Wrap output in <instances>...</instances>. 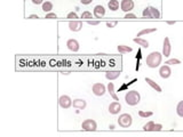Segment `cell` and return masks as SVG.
I'll list each match as a JSON object with an SVG mask.
<instances>
[{
	"label": "cell",
	"mask_w": 183,
	"mask_h": 137,
	"mask_svg": "<svg viewBox=\"0 0 183 137\" xmlns=\"http://www.w3.org/2000/svg\"><path fill=\"white\" fill-rule=\"evenodd\" d=\"M161 59H163V54L159 52H152L150 53L147 59H145V64L151 67V69H156L160 65L161 63Z\"/></svg>",
	"instance_id": "6da1fadb"
},
{
	"label": "cell",
	"mask_w": 183,
	"mask_h": 137,
	"mask_svg": "<svg viewBox=\"0 0 183 137\" xmlns=\"http://www.w3.org/2000/svg\"><path fill=\"white\" fill-rule=\"evenodd\" d=\"M141 101V95L138 94V91L136 90H129L126 93L125 95V102L131 106H135L140 103Z\"/></svg>",
	"instance_id": "7a4b0ae2"
},
{
	"label": "cell",
	"mask_w": 183,
	"mask_h": 137,
	"mask_svg": "<svg viewBox=\"0 0 183 137\" xmlns=\"http://www.w3.org/2000/svg\"><path fill=\"white\" fill-rule=\"evenodd\" d=\"M132 122H133V118L128 113H123L118 118V124L121 128H129L132 126Z\"/></svg>",
	"instance_id": "3957f363"
},
{
	"label": "cell",
	"mask_w": 183,
	"mask_h": 137,
	"mask_svg": "<svg viewBox=\"0 0 183 137\" xmlns=\"http://www.w3.org/2000/svg\"><path fill=\"white\" fill-rule=\"evenodd\" d=\"M92 91L96 96H103L106 93V88H105V86L103 84L96 82V84H94V85L92 86Z\"/></svg>",
	"instance_id": "277c9868"
},
{
	"label": "cell",
	"mask_w": 183,
	"mask_h": 137,
	"mask_svg": "<svg viewBox=\"0 0 183 137\" xmlns=\"http://www.w3.org/2000/svg\"><path fill=\"white\" fill-rule=\"evenodd\" d=\"M81 128L86 131H94L96 130L97 124L93 119H86L85 121H83V124H81Z\"/></svg>",
	"instance_id": "5b68a950"
},
{
	"label": "cell",
	"mask_w": 183,
	"mask_h": 137,
	"mask_svg": "<svg viewBox=\"0 0 183 137\" xmlns=\"http://www.w3.org/2000/svg\"><path fill=\"white\" fill-rule=\"evenodd\" d=\"M59 104L62 109H69V107L72 105V101L68 95H62V96L59 98Z\"/></svg>",
	"instance_id": "8992f818"
},
{
	"label": "cell",
	"mask_w": 183,
	"mask_h": 137,
	"mask_svg": "<svg viewBox=\"0 0 183 137\" xmlns=\"http://www.w3.org/2000/svg\"><path fill=\"white\" fill-rule=\"evenodd\" d=\"M170 50H172V46H170V41L168 37H165L164 39V45H163V56L165 57H170Z\"/></svg>",
	"instance_id": "52a82bcc"
},
{
	"label": "cell",
	"mask_w": 183,
	"mask_h": 137,
	"mask_svg": "<svg viewBox=\"0 0 183 137\" xmlns=\"http://www.w3.org/2000/svg\"><path fill=\"white\" fill-rule=\"evenodd\" d=\"M120 8L125 13H131L134 8V1L133 0H123L120 4Z\"/></svg>",
	"instance_id": "ba28073f"
},
{
	"label": "cell",
	"mask_w": 183,
	"mask_h": 137,
	"mask_svg": "<svg viewBox=\"0 0 183 137\" xmlns=\"http://www.w3.org/2000/svg\"><path fill=\"white\" fill-rule=\"evenodd\" d=\"M69 29L73 32H78L83 29V22L79 20H71L69 22Z\"/></svg>",
	"instance_id": "9c48e42d"
},
{
	"label": "cell",
	"mask_w": 183,
	"mask_h": 137,
	"mask_svg": "<svg viewBox=\"0 0 183 137\" xmlns=\"http://www.w3.org/2000/svg\"><path fill=\"white\" fill-rule=\"evenodd\" d=\"M159 74H160V77H161L163 79L170 78V74H172V70H170V65L165 64V65L160 66V69H159Z\"/></svg>",
	"instance_id": "30bf717a"
},
{
	"label": "cell",
	"mask_w": 183,
	"mask_h": 137,
	"mask_svg": "<svg viewBox=\"0 0 183 137\" xmlns=\"http://www.w3.org/2000/svg\"><path fill=\"white\" fill-rule=\"evenodd\" d=\"M93 15L96 17V19H102L105 15V8L102 5H97V6L94 7V12Z\"/></svg>",
	"instance_id": "8fae6325"
},
{
	"label": "cell",
	"mask_w": 183,
	"mask_h": 137,
	"mask_svg": "<svg viewBox=\"0 0 183 137\" xmlns=\"http://www.w3.org/2000/svg\"><path fill=\"white\" fill-rule=\"evenodd\" d=\"M66 46H68V48L73 53L78 52L79 48H80L79 42L76 39H69L68 41H66Z\"/></svg>",
	"instance_id": "7c38bea8"
},
{
	"label": "cell",
	"mask_w": 183,
	"mask_h": 137,
	"mask_svg": "<svg viewBox=\"0 0 183 137\" xmlns=\"http://www.w3.org/2000/svg\"><path fill=\"white\" fill-rule=\"evenodd\" d=\"M121 110V104L119 103V102H112L111 104L109 105V112L111 113V114H118L119 112Z\"/></svg>",
	"instance_id": "4fadbf2b"
},
{
	"label": "cell",
	"mask_w": 183,
	"mask_h": 137,
	"mask_svg": "<svg viewBox=\"0 0 183 137\" xmlns=\"http://www.w3.org/2000/svg\"><path fill=\"white\" fill-rule=\"evenodd\" d=\"M72 105H73V107H76V109H78V110H84L86 107V103L85 99H81V98H77V99H73V102H72Z\"/></svg>",
	"instance_id": "5bb4252c"
},
{
	"label": "cell",
	"mask_w": 183,
	"mask_h": 137,
	"mask_svg": "<svg viewBox=\"0 0 183 137\" xmlns=\"http://www.w3.org/2000/svg\"><path fill=\"white\" fill-rule=\"evenodd\" d=\"M145 82L148 84V85L150 86V87H152L155 90L157 91V93H161L163 91V89H161V87L160 86L158 85L157 82L156 81H153L152 79H150V78H145Z\"/></svg>",
	"instance_id": "9a60e30c"
},
{
	"label": "cell",
	"mask_w": 183,
	"mask_h": 137,
	"mask_svg": "<svg viewBox=\"0 0 183 137\" xmlns=\"http://www.w3.org/2000/svg\"><path fill=\"white\" fill-rule=\"evenodd\" d=\"M106 90H108V93L110 94V96H111L115 101H119V97H118L117 94H116V91H115V85H113L112 82H109V84H108Z\"/></svg>",
	"instance_id": "2e32d148"
},
{
	"label": "cell",
	"mask_w": 183,
	"mask_h": 137,
	"mask_svg": "<svg viewBox=\"0 0 183 137\" xmlns=\"http://www.w3.org/2000/svg\"><path fill=\"white\" fill-rule=\"evenodd\" d=\"M120 76V72L119 71H108L105 72V78L108 80H116Z\"/></svg>",
	"instance_id": "e0dca14e"
},
{
	"label": "cell",
	"mask_w": 183,
	"mask_h": 137,
	"mask_svg": "<svg viewBox=\"0 0 183 137\" xmlns=\"http://www.w3.org/2000/svg\"><path fill=\"white\" fill-rule=\"evenodd\" d=\"M133 41L137 44L138 46H141V47H143V48H148L149 47V41H147V40L142 39V38H140V37H137V38H134Z\"/></svg>",
	"instance_id": "ac0fdd59"
},
{
	"label": "cell",
	"mask_w": 183,
	"mask_h": 137,
	"mask_svg": "<svg viewBox=\"0 0 183 137\" xmlns=\"http://www.w3.org/2000/svg\"><path fill=\"white\" fill-rule=\"evenodd\" d=\"M108 7H109L110 10L116 12V10L119 9V1H118V0H110V1L108 2Z\"/></svg>",
	"instance_id": "d6986e66"
},
{
	"label": "cell",
	"mask_w": 183,
	"mask_h": 137,
	"mask_svg": "<svg viewBox=\"0 0 183 137\" xmlns=\"http://www.w3.org/2000/svg\"><path fill=\"white\" fill-rule=\"evenodd\" d=\"M133 50V48L129 47V46L126 45H119L118 46V52L120 54H126V53H131Z\"/></svg>",
	"instance_id": "ffe728a7"
},
{
	"label": "cell",
	"mask_w": 183,
	"mask_h": 137,
	"mask_svg": "<svg viewBox=\"0 0 183 137\" xmlns=\"http://www.w3.org/2000/svg\"><path fill=\"white\" fill-rule=\"evenodd\" d=\"M157 31V29L156 27H149V29H143V30H141L140 32L137 33L136 37H142L144 34H149V33H152V32H156Z\"/></svg>",
	"instance_id": "44dd1931"
},
{
	"label": "cell",
	"mask_w": 183,
	"mask_h": 137,
	"mask_svg": "<svg viewBox=\"0 0 183 137\" xmlns=\"http://www.w3.org/2000/svg\"><path fill=\"white\" fill-rule=\"evenodd\" d=\"M149 10H150L152 19H160V12L158 10L156 7L150 6V7H149Z\"/></svg>",
	"instance_id": "7402d4cb"
},
{
	"label": "cell",
	"mask_w": 183,
	"mask_h": 137,
	"mask_svg": "<svg viewBox=\"0 0 183 137\" xmlns=\"http://www.w3.org/2000/svg\"><path fill=\"white\" fill-rule=\"evenodd\" d=\"M53 9V4L51 1H46L42 4V10L45 12V13H51Z\"/></svg>",
	"instance_id": "603a6c76"
},
{
	"label": "cell",
	"mask_w": 183,
	"mask_h": 137,
	"mask_svg": "<svg viewBox=\"0 0 183 137\" xmlns=\"http://www.w3.org/2000/svg\"><path fill=\"white\" fill-rule=\"evenodd\" d=\"M176 113L180 118H183V101H180L176 106Z\"/></svg>",
	"instance_id": "cb8c5ba5"
},
{
	"label": "cell",
	"mask_w": 183,
	"mask_h": 137,
	"mask_svg": "<svg viewBox=\"0 0 183 137\" xmlns=\"http://www.w3.org/2000/svg\"><path fill=\"white\" fill-rule=\"evenodd\" d=\"M153 127H155V122L153 121H149L148 124L143 126V129L145 131H153Z\"/></svg>",
	"instance_id": "d4e9b609"
},
{
	"label": "cell",
	"mask_w": 183,
	"mask_h": 137,
	"mask_svg": "<svg viewBox=\"0 0 183 137\" xmlns=\"http://www.w3.org/2000/svg\"><path fill=\"white\" fill-rule=\"evenodd\" d=\"M165 64H167V65H177V64H181V61L177 59H170L168 61H166Z\"/></svg>",
	"instance_id": "484cf974"
},
{
	"label": "cell",
	"mask_w": 183,
	"mask_h": 137,
	"mask_svg": "<svg viewBox=\"0 0 183 137\" xmlns=\"http://www.w3.org/2000/svg\"><path fill=\"white\" fill-rule=\"evenodd\" d=\"M153 113L151 111H138V116L141 118H144V119H147V118L151 117Z\"/></svg>",
	"instance_id": "4316f807"
},
{
	"label": "cell",
	"mask_w": 183,
	"mask_h": 137,
	"mask_svg": "<svg viewBox=\"0 0 183 137\" xmlns=\"http://www.w3.org/2000/svg\"><path fill=\"white\" fill-rule=\"evenodd\" d=\"M144 19H152V16H151V13L150 10H149V7H147L145 9L143 10V13H142Z\"/></svg>",
	"instance_id": "83f0119b"
},
{
	"label": "cell",
	"mask_w": 183,
	"mask_h": 137,
	"mask_svg": "<svg viewBox=\"0 0 183 137\" xmlns=\"http://www.w3.org/2000/svg\"><path fill=\"white\" fill-rule=\"evenodd\" d=\"M81 19H87V20H89V19H93V15H92L91 12L86 10V12H84V13L81 14Z\"/></svg>",
	"instance_id": "f1b7e54d"
},
{
	"label": "cell",
	"mask_w": 183,
	"mask_h": 137,
	"mask_svg": "<svg viewBox=\"0 0 183 137\" xmlns=\"http://www.w3.org/2000/svg\"><path fill=\"white\" fill-rule=\"evenodd\" d=\"M68 19H70V21H71V20H77V19H78V15H77V13H73V12H71V13L68 14Z\"/></svg>",
	"instance_id": "f546056e"
},
{
	"label": "cell",
	"mask_w": 183,
	"mask_h": 137,
	"mask_svg": "<svg viewBox=\"0 0 183 137\" xmlns=\"http://www.w3.org/2000/svg\"><path fill=\"white\" fill-rule=\"evenodd\" d=\"M161 129H163V124H155L153 131H160Z\"/></svg>",
	"instance_id": "4dcf8cb0"
},
{
	"label": "cell",
	"mask_w": 183,
	"mask_h": 137,
	"mask_svg": "<svg viewBox=\"0 0 183 137\" xmlns=\"http://www.w3.org/2000/svg\"><path fill=\"white\" fill-rule=\"evenodd\" d=\"M125 19H132V20H134V19H136V15L133 13H126V15H125Z\"/></svg>",
	"instance_id": "1f68e13d"
},
{
	"label": "cell",
	"mask_w": 183,
	"mask_h": 137,
	"mask_svg": "<svg viewBox=\"0 0 183 137\" xmlns=\"http://www.w3.org/2000/svg\"><path fill=\"white\" fill-rule=\"evenodd\" d=\"M117 24H118L117 21H113V22H106V26H108V27H110V29H111V27H115Z\"/></svg>",
	"instance_id": "d6a6232c"
},
{
	"label": "cell",
	"mask_w": 183,
	"mask_h": 137,
	"mask_svg": "<svg viewBox=\"0 0 183 137\" xmlns=\"http://www.w3.org/2000/svg\"><path fill=\"white\" fill-rule=\"evenodd\" d=\"M46 19H57V15L55 13H47L46 14Z\"/></svg>",
	"instance_id": "836d02e7"
},
{
	"label": "cell",
	"mask_w": 183,
	"mask_h": 137,
	"mask_svg": "<svg viewBox=\"0 0 183 137\" xmlns=\"http://www.w3.org/2000/svg\"><path fill=\"white\" fill-rule=\"evenodd\" d=\"M89 25H98L100 24V21H91L88 20V22H87Z\"/></svg>",
	"instance_id": "e575fe53"
},
{
	"label": "cell",
	"mask_w": 183,
	"mask_h": 137,
	"mask_svg": "<svg viewBox=\"0 0 183 137\" xmlns=\"http://www.w3.org/2000/svg\"><path fill=\"white\" fill-rule=\"evenodd\" d=\"M34 5H40V4H44V0H31Z\"/></svg>",
	"instance_id": "d590c367"
},
{
	"label": "cell",
	"mask_w": 183,
	"mask_h": 137,
	"mask_svg": "<svg viewBox=\"0 0 183 137\" xmlns=\"http://www.w3.org/2000/svg\"><path fill=\"white\" fill-rule=\"evenodd\" d=\"M93 0H80V2L83 4V5H89Z\"/></svg>",
	"instance_id": "8d00e7d4"
},
{
	"label": "cell",
	"mask_w": 183,
	"mask_h": 137,
	"mask_svg": "<svg viewBox=\"0 0 183 137\" xmlns=\"http://www.w3.org/2000/svg\"><path fill=\"white\" fill-rule=\"evenodd\" d=\"M28 19H31V20H32V19H39V17H38V15H37V14H31V15H29V16H28Z\"/></svg>",
	"instance_id": "74e56055"
},
{
	"label": "cell",
	"mask_w": 183,
	"mask_h": 137,
	"mask_svg": "<svg viewBox=\"0 0 183 137\" xmlns=\"http://www.w3.org/2000/svg\"><path fill=\"white\" fill-rule=\"evenodd\" d=\"M168 24H175V22H173V21H170V22H168Z\"/></svg>",
	"instance_id": "f35d334b"
}]
</instances>
